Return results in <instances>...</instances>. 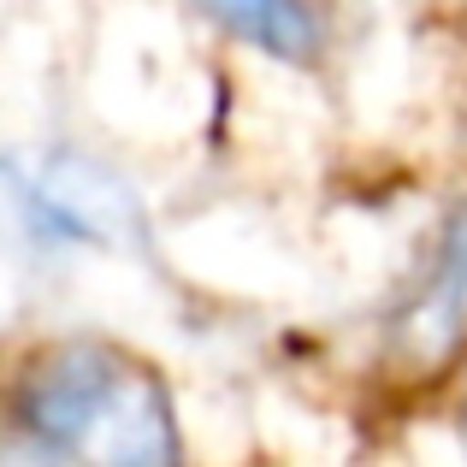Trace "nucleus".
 Segmentation results:
<instances>
[{"label": "nucleus", "mask_w": 467, "mask_h": 467, "mask_svg": "<svg viewBox=\"0 0 467 467\" xmlns=\"http://www.w3.org/2000/svg\"><path fill=\"white\" fill-rule=\"evenodd\" d=\"M18 420L54 467H183L160 385L95 343L42 355L18 390Z\"/></svg>", "instance_id": "nucleus-1"}, {"label": "nucleus", "mask_w": 467, "mask_h": 467, "mask_svg": "<svg viewBox=\"0 0 467 467\" xmlns=\"http://www.w3.org/2000/svg\"><path fill=\"white\" fill-rule=\"evenodd\" d=\"M213 18L225 30L249 36V42H261L266 54H308L314 30H319V18L302 6H219Z\"/></svg>", "instance_id": "nucleus-2"}, {"label": "nucleus", "mask_w": 467, "mask_h": 467, "mask_svg": "<svg viewBox=\"0 0 467 467\" xmlns=\"http://www.w3.org/2000/svg\"><path fill=\"white\" fill-rule=\"evenodd\" d=\"M462 314H467V219L450 231V249H444V261H438V285L426 290L414 331H420V337H456Z\"/></svg>", "instance_id": "nucleus-3"}]
</instances>
